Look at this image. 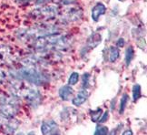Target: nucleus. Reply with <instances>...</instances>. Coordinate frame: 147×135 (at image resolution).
Returning <instances> with one entry per match:
<instances>
[{"instance_id":"18","label":"nucleus","mask_w":147,"mask_h":135,"mask_svg":"<svg viewBox=\"0 0 147 135\" xmlns=\"http://www.w3.org/2000/svg\"><path fill=\"white\" fill-rule=\"evenodd\" d=\"M101 117L102 118L99 120V122L100 123H104L105 121H106L107 120H108V118H109V112H108V110H106Z\"/></svg>"},{"instance_id":"19","label":"nucleus","mask_w":147,"mask_h":135,"mask_svg":"<svg viewBox=\"0 0 147 135\" xmlns=\"http://www.w3.org/2000/svg\"><path fill=\"white\" fill-rule=\"evenodd\" d=\"M116 45H117L118 48H123L124 46V39L123 38H119V39H118L117 43H116Z\"/></svg>"},{"instance_id":"14","label":"nucleus","mask_w":147,"mask_h":135,"mask_svg":"<svg viewBox=\"0 0 147 135\" xmlns=\"http://www.w3.org/2000/svg\"><path fill=\"white\" fill-rule=\"evenodd\" d=\"M102 113H103V110L102 109H97L96 110H94L91 113V120L93 122H97L100 118L102 116Z\"/></svg>"},{"instance_id":"2","label":"nucleus","mask_w":147,"mask_h":135,"mask_svg":"<svg viewBox=\"0 0 147 135\" xmlns=\"http://www.w3.org/2000/svg\"><path fill=\"white\" fill-rule=\"evenodd\" d=\"M18 106L16 100L7 98L0 100V110L3 115L12 117L18 112Z\"/></svg>"},{"instance_id":"3","label":"nucleus","mask_w":147,"mask_h":135,"mask_svg":"<svg viewBox=\"0 0 147 135\" xmlns=\"http://www.w3.org/2000/svg\"><path fill=\"white\" fill-rule=\"evenodd\" d=\"M58 13L57 7H54V5H48V7H44L39 8L36 11H34V15L36 18H52L54 16H55Z\"/></svg>"},{"instance_id":"24","label":"nucleus","mask_w":147,"mask_h":135,"mask_svg":"<svg viewBox=\"0 0 147 135\" xmlns=\"http://www.w3.org/2000/svg\"><path fill=\"white\" fill-rule=\"evenodd\" d=\"M119 1H124V0H119Z\"/></svg>"},{"instance_id":"23","label":"nucleus","mask_w":147,"mask_h":135,"mask_svg":"<svg viewBox=\"0 0 147 135\" xmlns=\"http://www.w3.org/2000/svg\"><path fill=\"white\" fill-rule=\"evenodd\" d=\"M123 134V135H126V134H130V135H132V134H133V132H132L131 131H126V132H124Z\"/></svg>"},{"instance_id":"7","label":"nucleus","mask_w":147,"mask_h":135,"mask_svg":"<svg viewBox=\"0 0 147 135\" xmlns=\"http://www.w3.org/2000/svg\"><path fill=\"white\" fill-rule=\"evenodd\" d=\"M59 96L63 100H68L69 98L71 97V95L74 93V89H72L71 86H64L60 88L59 89Z\"/></svg>"},{"instance_id":"4","label":"nucleus","mask_w":147,"mask_h":135,"mask_svg":"<svg viewBox=\"0 0 147 135\" xmlns=\"http://www.w3.org/2000/svg\"><path fill=\"white\" fill-rule=\"evenodd\" d=\"M58 130V125L54 121H45L41 125V132L45 135L55 134Z\"/></svg>"},{"instance_id":"1","label":"nucleus","mask_w":147,"mask_h":135,"mask_svg":"<svg viewBox=\"0 0 147 135\" xmlns=\"http://www.w3.org/2000/svg\"><path fill=\"white\" fill-rule=\"evenodd\" d=\"M19 74L23 78L36 85H41L46 81V78L41 73L32 68H24L19 70Z\"/></svg>"},{"instance_id":"8","label":"nucleus","mask_w":147,"mask_h":135,"mask_svg":"<svg viewBox=\"0 0 147 135\" xmlns=\"http://www.w3.org/2000/svg\"><path fill=\"white\" fill-rule=\"evenodd\" d=\"M120 57V51L118 48L111 47L109 49V61L110 62H115Z\"/></svg>"},{"instance_id":"20","label":"nucleus","mask_w":147,"mask_h":135,"mask_svg":"<svg viewBox=\"0 0 147 135\" xmlns=\"http://www.w3.org/2000/svg\"><path fill=\"white\" fill-rule=\"evenodd\" d=\"M76 0H61L62 4H64V5H69V4L76 2Z\"/></svg>"},{"instance_id":"22","label":"nucleus","mask_w":147,"mask_h":135,"mask_svg":"<svg viewBox=\"0 0 147 135\" xmlns=\"http://www.w3.org/2000/svg\"><path fill=\"white\" fill-rule=\"evenodd\" d=\"M18 2H19V3H26V2H30V1H32V0H16Z\"/></svg>"},{"instance_id":"6","label":"nucleus","mask_w":147,"mask_h":135,"mask_svg":"<svg viewBox=\"0 0 147 135\" xmlns=\"http://www.w3.org/2000/svg\"><path fill=\"white\" fill-rule=\"evenodd\" d=\"M88 99V92L86 89H81L80 91H79L77 93V95L72 100V103L78 107V106H81L82 104H84L86 101Z\"/></svg>"},{"instance_id":"21","label":"nucleus","mask_w":147,"mask_h":135,"mask_svg":"<svg viewBox=\"0 0 147 135\" xmlns=\"http://www.w3.org/2000/svg\"><path fill=\"white\" fill-rule=\"evenodd\" d=\"M49 1H51V0H37V4H46Z\"/></svg>"},{"instance_id":"12","label":"nucleus","mask_w":147,"mask_h":135,"mask_svg":"<svg viewBox=\"0 0 147 135\" xmlns=\"http://www.w3.org/2000/svg\"><path fill=\"white\" fill-rule=\"evenodd\" d=\"M128 100H129V96L127 94H123L121 99V103H120V110H119L120 114L123 113L124 110L126 108V105L128 103Z\"/></svg>"},{"instance_id":"13","label":"nucleus","mask_w":147,"mask_h":135,"mask_svg":"<svg viewBox=\"0 0 147 135\" xmlns=\"http://www.w3.org/2000/svg\"><path fill=\"white\" fill-rule=\"evenodd\" d=\"M141 97V87L138 84H135L133 87V99L134 101H136Z\"/></svg>"},{"instance_id":"11","label":"nucleus","mask_w":147,"mask_h":135,"mask_svg":"<svg viewBox=\"0 0 147 135\" xmlns=\"http://www.w3.org/2000/svg\"><path fill=\"white\" fill-rule=\"evenodd\" d=\"M134 50L132 47H128L126 51H125V63H126V66H129L130 63H131L132 59H134Z\"/></svg>"},{"instance_id":"10","label":"nucleus","mask_w":147,"mask_h":135,"mask_svg":"<svg viewBox=\"0 0 147 135\" xmlns=\"http://www.w3.org/2000/svg\"><path fill=\"white\" fill-rule=\"evenodd\" d=\"M81 16H82L81 11H79L77 9H71L69 11V13H67L66 18L69 21H71V20H78L79 18H81Z\"/></svg>"},{"instance_id":"16","label":"nucleus","mask_w":147,"mask_h":135,"mask_svg":"<svg viewBox=\"0 0 147 135\" xmlns=\"http://www.w3.org/2000/svg\"><path fill=\"white\" fill-rule=\"evenodd\" d=\"M107 133H108V128L105 127V126H97L96 130H95V132H94L95 135H98V134L105 135Z\"/></svg>"},{"instance_id":"17","label":"nucleus","mask_w":147,"mask_h":135,"mask_svg":"<svg viewBox=\"0 0 147 135\" xmlns=\"http://www.w3.org/2000/svg\"><path fill=\"white\" fill-rule=\"evenodd\" d=\"M89 86V74L88 73H86V74L83 75V87L87 88Z\"/></svg>"},{"instance_id":"15","label":"nucleus","mask_w":147,"mask_h":135,"mask_svg":"<svg viewBox=\"0 0 147 135\" xmlns=\"http://www.w3.org/2000/svg\"><path fill=\"white\" fill-rule=\"evenodd\" d=\"M78 80H79V74L77 72H73L69 77L68 83H69V85L74 86L78 82Z\"/></svg>"},{"instance_id":"9","label":"nucleus","mask_w":147,"mask_h":135,"mask_svg":"<svg viewBox=\"0 0 147 135\" xmlns=\"http://www.w3.org/2000/svg\"><path fill=\"white\" fill-rule=\"evenodd\" d=\"M100 41H101V36L99 34H93L88 39L87 44L90 46V48H94L100 43Z\"/></svg>"},{"instance_id":"5","label":"nucleus","mask_w":147,"mask_h":135,"mask_svg":"<svg viewBox=\"0 0 147 135\" xmlns=\"http://www.w3.org/2000/svg\"><path fill=\"white\" fill-rule=\"evenodd\" d=\"M105 12H106V7L104 4H102V3L96 4L92 9V14H91L92 19L95 22H97L98 19L100 18V16L105 15Z\"/></svg>"}]
</instances>
